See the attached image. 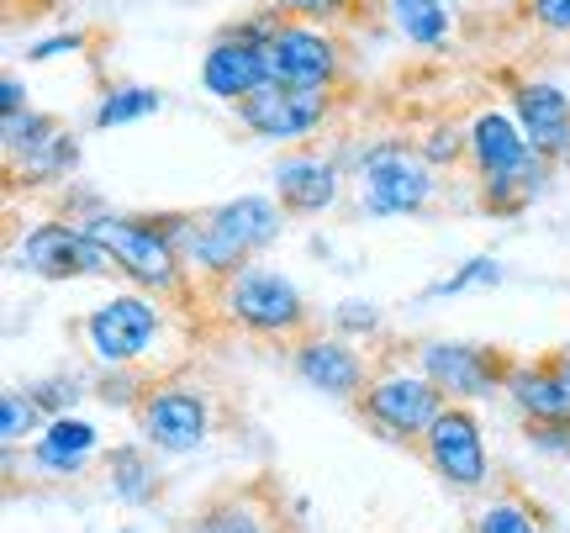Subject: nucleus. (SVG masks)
<instances>
[{"label":"nucleus","instance_id":"58836bf2","mask_svg":"<svg viewBox=\"0 0 570 533\" xmlns=\"http://www.w3.org/2000/svg\"><path fill=\"white\" fill-rule=\"evenodd\" d=\"M560 165H566V169H570V154H566V159H560Z\"/></svg>","mask_w":570,"mask_h":533},{"label":"nucleus","instance_id":"6ab92c4d","mask_svg":"<svg viewBox=\"0 0 570 533\" xmlns=\"http://www.w3.org/2000/svg\"><path fill=\"white\" fill-rule=\"evenodd\" d=\"M96 444H101V433H96V423H85V417H53L48 428H42V438L32 444V460H38L42 471H59V475H75L96 454Z\"/></svg>","mask_w":570,"mask_h":533},{"label":"nucleus","instance_id":"f257e3e1","mask_svg":"<svg viewBox=\"0 0 570 533\" xmlns=\"http://www.w3.org/2000/svg\"><path fill=\"white\" fill-rule=\"evenodd\" d=\"M164 227H169V238L180 248L185 269L223 286L238 269L254 265L259 248L281 238L285 206L269 201V196H238V201H223L212 211H169Z\"/></svg>","mask_w":570,"mask_h":533},{"label":"nucleus","instance_id":"f704fd0d","mask_svg":"<svg viewBox=\"0 0 570 533\" xmlns=\"http://www.w3.org/2000/svg\"><path fill=\"white\" fill-rule=\"evenodd\" d=\"M80 48H85L80 32H59V38L32 42V48H27V59H32V63H48V59H59V53H80Z\"/></svg>","mask_w":570,"mask_h":533},{"label":"nucleus","instance_id":"f03ea898","mask_svg":"<svg viewBox=\"0 0 570 533\" xmlns=\"http://www.w3.org/2000/svg\"><path fill=\"white\" fill-rule=\"evenodd\" d=\"M85 227H90V238L117 259L127 286L148 290V296H159V302H169V296L185 290L190 269H185L164 217H117V211H101V217H85Z\"/></svg>","mask_w":570,"mask_h":533},{"label":"nucleus","instance_id":"72a5a7b5","mask_svg":"<svg viewBox=\"0 0 570 533\" xmlns=\"http://www.w3.org/2000/svg\"><path fill=\"white\" fill-rule=\"evenodd\" d=\"M529 438L544 454H570V423H529Z\"/></svg>","mask_w":570,"mask_h":533},{"label":"nucleus","instance_id":"9d476101","mask_svg":"<svg viewBox=\"0 0 570 533\" xmlns=\"http://www.w3.org/2000/svg\"><path fill=\"white\" fill-rule=\"evenodd\" d=\"M333 111V90H285V85H265L238 101V122L248 132H259L269 144H302Z\"/></svg>","mask_w":570,"mask_h":533},{"label":"nucleus","instance_id":"412c9836","mask_svg":"<svg viewBox=\"0 0 570 533\" xmlns=\"http://www.w3.org/2000/svg\"><path fill=\"white\" fill-rule=\"evenodd\" d=\"M396 32L412 42V48H439L449 38V11L444 0H386Z\"/></svg>","mask_w":570,"mask_h":533},{"label":"nucleus","instance_id":"5701e85b","mask_svg":"<svg viewBox=\"0 0 570 533\" xmlns=\"http://www.w3.org/2000/svg\"><path fill=\"white\" fill-rule=\"evenodd\" d=\"M48 423H53V417L32 402V391L6 386V396H0V444H6V450L42 438V428H48Z\"/></svg>","mask_w":570,"mask_h":533},{"label":"nucleus","instance_id":"a878e982","mask_svg":"<svg viewBox=\"0 0 570 533\" xmlns=\"http://www.w3.org/2000/svg\"><path fill=\"white\" fill-rule=\"evenodd\" d=\"M190 533H265V513L244 502V496H223L196 513V529Z\"/></svg>","mask_w":570,"mask_h":533},{"label":"nucleus","instance_id":"7ed1b4c3","mask_svg":"<svg viewBox=\"0 0 570 533\" xmlns=\"http://www.w3.org/2000/svg\"><path fill=\"white\" fill-rule=\"evenodd\" d=\"M354 407H360V417H365L370 428H381L396 444H423L428 428L444 417L449 396L428 381L423 369H391V375L370 381Z\"/></svg>","mask_w":570,"mask_h":533},{"label":"nucleus","instance_id":"c85d7f7f","mask_svg":"<svg viewBox=\"0 0 570 533\" xmlns=\"http://www.w3.org/2000/svg\"><path fill=\"white\" fill-rule=\"evenodd\" d=\"M417 154H423L428 165H454V159L470 154V132H460V127H433L423 144H417Z\"/></svg>","mask_w":570,"mask_h":533},{"label":"nucleus","instance_id":"aec40b11","mask_svg":"<svg viewBox=\"0 0 570 533\" xmlns=\"http://www.w3.org/2000/svg\"><path fill=\"white\" fill-rule=\"evenodd\" d=\"M106 475H111V496L127 502V507H148L164 492V475L142 444H122V450L106 454Z\"/></svg>","mask_w":570,"mask_h":533},{"label":"nucleus","instance_id":"4be33fe9","mask_svg":"<svg viewBox=\"0 0 570 533\" xmlns=\"http://www.w3.org/2000/svg\"><path fill=\"white\" fill-rule=\"evenodd\" d=\"M75 165H80V148H75V138H69V132H59V138H48L42 148H32L27 159H11V180H17V185L63 180Z\"/></svg>","mask_w":570,"mask_h":533},{"label":"nucleus","instance_id":"4c0bfd02","mask_svg":"<svg viewBox=\"0 0 570 533\" xmlns=\"http://www.w3.org/2000/svg\"><path fill=\"white\" fill-rule=\"evenodd\" d=\"M560 369H566V375H570V349H566V354H560Z\"/></svg>","mask_w":570,"mask_h":533},{"label":"nucleus","instance_id":"ea45409f","mask_svg":"<svg viewBox=\"0 0 570 533\" xmlns=\"http://www.w3.org/2000/svg\"><path fill=\"white\" fill-rule=\"evenodd\" d=\"M444 6H449V0H444Z\"/></svg>","mask_w":570,"mask_h":533},{"label":"nucleus","instance_id":"e433bc0d","mask_svg":"<svg viewBox=\"0 0 570 533\" xmlns=\"http://www.w3.org/2000/svg\"><path fill=\"white\" fill-rule=\"evenodd\" d=\"M11 111H27V90H21L17 75L0 80V117H11Z\"/></svg>","mask_w":570,"mask_h":533},{"label":"nucleus","instance_id":"9b49d317","mask_svg":"<svg viewBox=\"0 0 570 533\" xmlns=\"http://www.w3.org/2000/svg\"><path fill=\"white\" fill-rule=\"evenodd\" d=\"M423 454H428V465L439 471V481H449V486H460V492H481L487 486V475H491L487 438H481L475 412L460 407V402H449L444 417L428 428Z\"/></svg>","mask_w":570,"mask_h":533},{"label":"nucleus","instance_id":"39448f33","mask_svg":"<svg viewBox=\"0 0 570 533\" xmlns=\"http://www.w3.org/2000/svg\"><path fill=\"white\" fill-rule=\"evenodd\" d=\"M17 265L38 280H111L122 275L85 223H32L17 244Z\"/></svg>","mask_w":570,"mask_h":533},{"label":"nucleus","instance_id":"bb28decb","mask_svg":"<svg viewBox=\"0 0 570 533\" xmlns=\"http://www.w3.org/2000/svg\"><path fill=\"white\" fill-rule=\"evenodd\" d=\"M475 533H539V517H533L529 502H518V496H497V502L481 507Z\"/></svg>","mask_w":570,"mask_h":533},{"label":"nucleus","instance_id":"393cba45","mask_svg":"<svg viewBox=\"0 0 570 533\" xmlns=\"http://www.w3.org/2000/svg\"><path fill=\"white\" fill-rule=\"evenodd\" d=\"M159 106H164L159 90H148V85H117V90H106V101L96 106V127L111 132V127L142 122V117H154Z\"/></svg>","mask_w":570,"mask_h":533},{"label":"nucleus","instance_id":"7c9ffc66","mask_svg":"<svg viewBox=\"0 0 570 533\" xmlns=\"http://www.w3.org/2000/svg\"><path fill=\"white\" fill-rule=\"evenodd\" d=\"M32 391V402L42 412H53V417H69V402H80V381H38Z\"/></svg>","mask_w":570,"mask_h":533},{"label":"nucleus","instance_id":"4468645a","mask_svg":"<svg viewBox=\"0 0 570 533\" xmlns=\"http://www.w3.org/2000/svg\"><path fill=\"white\" fill-rule=\"evenodd\" d=\"M291 365L312 391L338 396V402H360L365 386L375 381L365 365V354L354 349L348 338H327V333H302L291 338Z\"/></svg>","mask_w":570,"mask_h":533},{"label":"nucleus","instance_id":"c756f323","mask_svg":"<svg viewBox=\"0 0 570 533\" xmlns=\"http://www.w3.org/2000/svg\"><path fill=\"white\" fill-rule=\"evenodd\" d=\"M101 402L106 407H132V402H142L154 386H142V375H132V365H122L117 375H101Z\"/></svg>","mask_w":570,"mask_h":533},{"label":"nucleus","instance_id":"20e7f679","mask_svg":"<svg viewBox=\"0 0 570 533\" xmlns=\"http://www.w3.org/2000/svg\"><path fill=\"white\" fill-rule=\"evenodd\" d=\"M223 312L244 333H259V338H302L306 333L302 290L265 265H248L233 280H223Z\"/></svg>","mask_w":570,"mask_h":533},{"label":"nucleus","instance_id":"423d86ee","mask_svg":"<svg viewBox=\"0 0 570 533\" xmlns=\"http://www.w3.org/2000/svg\"><path fill=\"white\" fill-rule=\"evenodd\" d=\"M433 165L407 144H375L360 165V206L370 217H412L433 201Z\"/></svg>","mask_w":570,"mask_h":533},{"label":"nucleus","instance_id":"0eeeda50","mask_svg":"<svg viewBox=\"0 0 570 533\" xmlns=\"http://www.w3.org/2000/svg\"><path fill=\"white\" fill-rule=\"evenodd\" d=\"M164 328V302L148 296V290H127V296H111L85 317V338H90V354L101 359L106 369L138 365L142 354L154 349V338Z\"/></svg>","mask_w":570,"mask_h":533},{"label":"nucleus","instance_id":"1a4fd4ad","mask_svg":"<svg viewBox=\"0 0 570 533\" xmlns=\"http://www.w3.org/2000/svg\"><path fill=\"white\" fill-rule=\"evenodd\" d=\"M417 369H423L433 386L444 391L449 402H475V396H491L502 386L508 391V375H512V359L502 349H481V344H423L417 349Z\"/></svg>","mask_w":570,"mask_h":533},{"label":"nucleus","instance_id":"c9c22d12","mask_svg":"<svg viewBox=\"0 0 570 533\" xmlns=\"http://www.w3.org/2000/svg\"><path fill=\"white\" fill-rule=\"evenodd\" d=\"M529 17L550 32H570V0H529Z\"/></svg>","mask_w":570,"mask_h":533},{"label":"nucleus","instance_id":"473e14b6","mask_svg":"<svg viewBox=\"0 0 570 533\" xmlns=\"http://www.w3.org/2000/svg\"><path fill=\"white\" fill-rule=\"evenodd\" d=\"M354 0H281V11L291 17H312V21H333V17H348Z\"/></svg>","mask_w":570,"mask_h":533},{"label":"nucleus","instance_id":"b1692460","mask_svg":"<svg viewBox=\"0 0 570 533\" xmlns=\"http://www.w3.org/2000/svg\"><path fill=\"white\" fill-rule=\"evenodd\" d=\"M63 122L59 117H48V111H11V117H0V144H6V165L11 159H27L32 148H42L48 138H59Z\"/></svg>","mask_w":570,"mask_h":533},{"label":"nucleus","instance_id":"2f4dec72","mask_svg":"<svg viewBox=\"0 0 570 533\" xmlns=\"http://www.w3.org/2000/svg\"><path fill=\"white\" fill-rule=\"evenodd\" d=\"M333 323L344 333H375L381 328V307H370V302H344V307L333 312Z\"/></svg>","mask_w":570,"mask_h":533},{"label":"nucleus","instance_id":"a211bd4d","mask_svg":"<svg viewBox=\"0 0 570 533\" xmlns=\"http://www.w3.org/2000/svg\"><path fill=\"white\" fill-rule=\"evenodd\" d=\"M508 396L529 423H570V375L560 369V354L539 365H512Z\"/></svg>","mask_w":570,"mask_h":533},{"label":"nucleus","instance_id":"6e6552de","mask_svg":"<svg viewBox=\"0 0 570 533\" xmlns=\"http://www.w3.org/2000/svg\"><path fill=\"white\" fill-rule=\"evenodd\" d=\"M138 428L142 444L159 454H190L206 444L212 433V402H206L196 386H180V381H159L138 402Z\"/></svg>","mask_w":570,"mask_h":533},{"label":"nucleus","instance_id":"dca6fc26","mask_svg":"<svg viewBox=\"0 0 570 533\" xmlns=\"http://www.w3.org/2000/svg\"><path fill=\"white\" fill-rule=\"evenodd\" d=\"M512 111H518V127L539 159H566L570 154V96L554 90V85H518L512 90Z\"/></svg>","mask_w":570,"mask_h":533},{"label":"nucleus","instance_id":"f3484780","mask_svg":"<svg viewBox=\"0 0 570 533\" xmlns=\"http://www.w3.org/2000/svg\"><path fill=\"white\" fill-rule=\"evenodd\" d=\"M338 165L323 159V154H285L275 165V196L291 217H317L338 201Z\"/></svg>","mask_w":570,"mask_h":533},{"label":"nucleus","instance_id":"ddd939ff","mask_svg":"<svg viewBox=\"0 0 570 533\" xmlns=\"http://www.w3.org/2000/svg\"><path fill=\"white\" fill-rule=\"evenodd\" d=\"M338 69H344V53L317 27L285 21L281 32L269 38V85H285V90H333Z\"/></svg>","mask_w":570,"mask_h":533},{"label":"nucleus","instance_id":"f8f14e48","mask_svg":"<svg viewBox=\"0 0 570 533\" xmlns=\"http://www.w3.org/2000/svg\"><path fill=\"white\" fill-rule=\"evenodd\" d=\"M470 165L481 175V185L497 180H544L550 175V159H539L523 138L518 117L508 111H481L470 122Z\"/></svg>","mask_w":570,"mask_h":533},{"label":"nucleus","instance_id":"2eb2a0df","mask_svg":"<svg viewBox=\"0 0 570 533\" xmlns=\"http://www.w3.org/2000/svg\"><path fill=\"white\" fill-rule=\"evenodd\" d=\"M202 85L233 106L244 101V96H254V90H265L269 85V42L244 38V32L227 27L223 38L212 42V53L202 59Z\"/></svg>","mask_w":570,"mask_h":533},{"label":"nucleus","instance_id":"cd10ccee","mask_svg":"<svg viewBox=\"0 0 570 533\" xmlns=\"http://www.w3.org/2000/svg\"><path fill=\"white\" fill-rule=\"evenodd\" d=\"M497 280H502V265H497L491 254H481V259H470L465 269H454L449 280L428 286V296H460V290H470V286H497Z\"/></svg>","mask_w":570,"mask_h":533}]
</instances>
